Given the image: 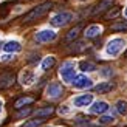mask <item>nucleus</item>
Instances as JSON below:
<instances>
[{
  "instance_id": "obj_1",
  "label": "nucleus",
  "mask_w": 127,
  "mask_h": 127,
  "mask_svg": "<svg viewBox=\"0 0 127 127\" xmlns=\"http://www.w3.org/2000/svg\"><path fill=\"white\" fill-rule=\"evenodd\" d=\"M59 74L64 82H73L76 78V64L73 61L64 62L59 68Z\"/></svg>"
},
{
  "instance_id": "obj_2",
  "label": "nucleus",
  "mask_w": 127,
  "mask_h": 127,
  "mask_svg": "<svg viewBox=\"0 0 127 127\" xmlns=\"http://www.w3.org/2000/svg\"><path fill=\"white\" fill-rule=\"evenodd\" d=\"M124 47H126V40L121 37H115V39L109 40V43L105 45V54L110 56V58H116L124 50Z\"/></svg>"
},
{
  "instance_id": "obj_3",
  "label": "nucleus",
  "mask_w": 127,
  "mask_h": 127,
  "mask_svg": "<svg viewBox=\"0 0 127 127\" xmlns=\"http://www.w3.org/2000/svg\"><path fill=\"white\" fill-rule=\"evenodd\" d=\"M51 6H53L51 2H45V3H42L39 6H36L33 11H30L28 14L25 16V22H33V20H37V19L43 17L50 9H51Z\"/></svg>"
},
{
  "instance_id": "obj_4",
  "label": "nucleus",
  "mask_w": 127,
  "mask_h": 127,
  "mask_svg": "<svg viewBox=\"0 0 127 127\" xmlns=\"http://www.w3.org/2000/svg\"><path fill=\"white\" fill-rule=\"evenodd\" d=\"M74 19V16L71 12L68 11H62V12H58V14H54L51 19H50V23L53 25V27H65L67 23H70Z\"/></svg>"
},
{
  "instance_id": "obj_5",
  "label": "nucleus",
  "mask_w": 127,
  "mask_h": 127,
  "mask_svg": "<svg viewBox=\"0 0 127 127\" xmlns=\"http://www.w3.org/2000/svg\"><path fill=\"white\" fill-rule=\"evenodd\" d=\"M62 93H64L62 84H59V82H50V84H48V87H47V96L56 99V98L62 96Z\"/></svg>"
},
{
  "instance_id": "obj_6",
  "label": "nucleus",
  "mask_w": 127,
  "mask_h": 127,
  "mask_svg": "<svg viewBox=\"0 0 127 127\" xmlns=\"http://www.w3.org/2000/svg\"><path fill=\"white\" fill-rule=\"evenodd\" d=\"M56 39V33L53 30H42L39 33H36V40L40 43H48Z\"/></svg>"
},
{
  "instance_id": "obj_7",
  "label": "nucleus",
  "mask_w": 127,
  "mask_h": 127,
  "mask_svg": "<svg viewBox=\"0 0 127 127\" xmlns=\"http://www.w3.org/2000/svg\"><path fill=\"white\" fill-rule=\"evenodd\" d=\"M71 84H73L74 88H78V90H84V88H92L93 87L92 79L87 78V76H76Z\"/></svg>"
},
{
  "instance_id": "obj_8",
  "label": "nucleus",
  "mask_w": 127,
  "mask_h": 127,
  "mask_svg": "<svg viewBox=\"0 0 127 127\" xmlns=\"http://www.w3.org/2000/svg\"><path fill=\"white\" fill-rule=\"evenodd\" d=\"M71 102H73L74 107H87V105H90V104L93 102V95H90V93L79 95V96L73 98Z\"/></svg>"
},
{
  "instance_id": "obj_9",
  "label": "nucleus",
  "mask_w": 127,
  "mask_h": 127,
  "mask_svg": "<svg viewBox=\"0 0 127 127\" xmlns=\"http://www.w3.org/2000/svg\"><path fill=\"white\" fill-rule=\"evenodd\" d=\"M109 110V104L105 102V101H96V102H93L92 107H90V112L95 113V115H101V113H104Z\"/></svg>"
},
{
  "instance_id": "obj_10",
  "label": "nucleus",
  "mask_w": 127,
  "mask_h": 127,
  "mask_svg": "<svg viewBox=\"0 0 127 127\" xmlns=\"http://www.w3.org/2000/svg\"><path fill=\"white\" fill-rule=\"evenodd\" d=\"M112 5H113V0H101V2L92 9V14L93 16H98V14H101V12H104L105 9H109Z\"/></svg>"
},
{
  "instance_id": "obj_11",
  "label": "nucleus",
  "mask_w": 127,
  "mask_h": 127,
  "mask_svg": "<svg viewBox=\"0 0 127 127\" xmlns=\"http://www.w3.org/2000/svg\"><path fill=\"white\" fill-rule=\"evenodd\" d=\"M34 78H36V74L33 70H23L20 74V82L23 85H31L34 82Z\"/></svg>"
},
{
  "instance_id": "obj_12",
  "label": "nucleus",
  "mask_w": 127,
  "mask_h": 127,
  "mask_svg": "<svg viewBox=\"0 0 127 127\" xmlns=\"http://www.w3.org/2000/svg\"><path fill=\"white\" fill-rule=\"evenodd\" d=\"M20 50H22V45L19 40H8L3 45V51H6V53H17Z\"/></svg>"
},
{
  "instance_id": "obj_13",
  "label": "nucleus",
  "mask_w": 127,
  "mask_h": 127,
  "mask_svg": "<svg viewBox=\"0 0 127 127\" xmlns=\"http://www.w3.org/2000/svg\"><path fill=\"white\" fill-rule=\"evenodd\" d=\"M14 73H5L0 76V90H3V88H8L12 82H14Z\"/></svg>"
},
{
  "instance_id": "obj_14",
  "label": "nucleus",
  "mask_w": 127,
  "mask_h": 127,
  "mask_svg": "<svg viewBox=\"0 0 127 127\" xmlns=\"http://www.w3.org/2000/svg\"><path fill=\"white\" fill-rule=\"evenodd\" d=\"M101 33H102V27H99V25H92V27H88L85 30V37L87 39H93V37H96L99 36Z\"/></svg>"
},
{
  "instance_id": "obj_15",
  "label": "nucleus",
  "mask_w": 127,
  "mask_h": 127,
  "mask_svg": "<svg viewBox=\"0 0 127 127\" xmlns=\"http://www.w3.org/2000/svg\"><path fill=\"white\" fill-rule=\"evenodd\" d=\"M113 85L112 82H99L98 85H95V92L96 93H109L113 90Z\"/></svg>"
},
{
  "instance_id": "obj_16",
  "label": "nucleus",
  "mask_w": 127,
  "mask_h": 127,
  "mask_svg": "<svg viewBox=\"0 0 127 127\" xmlns=\"http://www.w3.org/2000/svg\"><path fill=\"white\" fill-rule=\"evenodd\" d=\"M79 68H81V71L87 73V71H95V70H96V65H95L93 62H90V61H82V62H79Z\"/></svg>"
},
{
  "instance_id": "obj_17",
  "label": "nucleus",
  "mask_w": 127,
  "mask_h": 127,
  "mask_svg": "<svg viewBox=\"0 0 127 127\" xmlns=\"http://www.w3.org/2000/svg\"><path fill=\"white\" fill-rule=\"evenodd\" d=\"M34 102V99L33 98H19L17 101H16V102H14V107H16V109H22V107L23 105H28V104H33Z\"/></svg>"
},
{
  "instance_id": "obj_18",
  "label": "nucleus",
  "mask_w": 127,
  "mask_h": 127,
  "mask_svg": "<svg viewBox=\"0 0 127 127\" xmlns=\"http://www.w3.org/2000/svg\"><path fill=\"white\" fill-rule=\"evenodd\" d=\"M81 30H82V25H76L73 30H70L68 34H67V40H73V39H76V37L79 36Z\"/></svg>"
},
{
  "instance_id": "obj_19",
  "label": "nucleus",
  "mask_w": 127,
  "mask_h": 127,
  "mask_svg": "<svg viewBox=\"0 0 127 127\" xmlns=\"http://www.w3.org/2000/svg\"><path fill=\"white\" fill-rule=\"evenodd\" d=\"M116 110H118L119 115H127V101L119 99L116 102Z\"/></svg>"
},
{
  "instance_id": "obj_20",
  "label": "nucleus",
  "mask_w": 127,
  "mask_h": 127,
  "mask_svg": "<svg viewBox=\"0 0 127 127\" xmlns=\"http://www.w3.org/2000/svg\"><path fill=\"white\" fill-rule=\"evenodd\" d=\"M53 112H54L53 107H45V109H42V110H37L36 112V116L37 118H45V116H50Z\"/></svg>"
},
{
  "instance_id": "obj_21",
  "label": "nucleus",
  "mask_w": 127,
  "mask_h": 127,
  "mask_svg": "<svg viewBox=\"0 0 127 127\" xmlns=\"http://www.w3.org/2000/svg\"><path fill=\"white\" fill-rule=\"evenodd\" d=\"M54 62H56V59L53 58V56H48V58H45L43 59V62H42V70H48V68H51L53 65H54Z\"/></svg>"
},
{
  "instance_id": "obj_22",
  "label": "nucleus",
  "mask_w": 127,
  "mask_h": 127,
  "mask_svg": "<svg viewBox=\"0 0 127 127\" xmlns=\"http://www.w3.org/2000/svg\"><path fill=\"white\" fill-rule=\"evenodd\" d=\"M119 12H121V9H119V8H113V9H110L105 14V19H115V17L119 16Z\"/></svg>"
},
{
  "instance_id": "obj_23",
  "label": "nucleus",
  "mask_w": 127,
  "mask_h": 127,
  "mask_svg": "<svg viewBox=\"0 0 127 127\" xmlns=\"http://www.w3.org/2000/svg\"><path fill=\"white\" fill-rule=\"evenodd\" d=\"M45 119H33V121H28V123H25L23 127H39Z\"/></svg>"
},
{
  "instance_id": "obj_24",
  "label": "nucleus",
  "mask_w": 127,
  "mask_h": 127,
  "mask_svg": "<svg viewBox=\"0 0 127 127\" xmlns=\"http://www.w3.org/2000/svg\"><path fill=\"white\" fill-rule=\"evenodd\" d=\"M113 31H121V30H127V22H121V23H113L112 25Z\"/></svg>"
},
{
  "instance_id": "obj_25",
  "label": "nucleus",
  "mask_w": 127,
  "mask_h": 127,
  "mask_svg": "<svg viewBox=\"0 0 127 127\" xmlns=\"http://www.w3.org/2000/svg\"><path fill=\"white\" fill-rule=\"evenodd\" d=\"M99 123L101 124H113V123H115V118H113V116H101Z\"/></svg>"
},
{
  "instance_id": "obj_26",
  "label": "nucleus",
  "mask_w": 127,
  "mask_h": 127,
  "mask_svg": "<svg viewBox=\"0 0 127 127\" xmlns=\"http://www.w3.org/2000/svg\"><path fill=\"white\" fill-rule=\"evenodd\" d=\"M88 124H90V121L85 119V118H82V116H79L76 119V126H79V127H84V126H88Z\"/></svg>"
},
{
  "instance_id": "obj_27",
  "label": "nucleus",
  "mask_w": 127,
  "mask_h": 127,
  "mask_svg": "<svg viewBox=\"0 0 127 127\" xmlns=\"http://www.w3.org/2000/svg\"><path fill=\"white\" fill-rule=\"evenodd\" d=\"M74 45H76V47H73L74 51H82V50H85V42H76Z\"/></svg>"
},
{
  "instance_id": "obj_28",
  "label": "nucleus",
  "mask_w": 127,
  "mask_h": 127,
  "mask_svg": "<svg viewBox=\"0 0 127 127\" xmlns=\"http://www.w3.org/2000/svg\"><path fill=\"white\" fill-rule=\"evenodd\" d=\"M101 74L105 76V78H107V76H113V70H112V68H109V67H105V68L101 70Z\"/></svg>"
},
{
  "instance_id": "obj_29",
  "label": "nucleus",
  "mask_w": 127,
  "mask_h": 127,
  "mask_svg": "<svg viewBox=\"0 0 127 127\" xmlns=\"http://www.w3.org/2000/svg\"><path fill=\"white\" fill-rule=\"evenodd\" d=\"M30 113H31V109H25V110H20V112H19V113H17V116H19V118H22V116L30 115Z\"/></svg>"
},
{
  "instance_id": "obj_30",
  "label": "nucleus",
  "mask_w": 127,
  "mask_h": 127,
  "mask_svg": "<svg viewBox=\"0 0 127 127\" xmlns=\"http://www.w3.org/2000/svg\"><path fill=\"white\" fill-rule=\"evenodd\" d=\"M68 112H70V109H68L67 105H62L61 109H59V113H61V115H67Z\"/></svg>"
},
{
  "instance_id": "obj_31",
  "label": "nucleus",
  "mask_w": 127,
  "mask_h": 127,
  "mask_svg": "<svg viewBox=\"0 0 127 127\" xmlns=\"http://www.w3.org/2000/svg\"><path fill=\"white\" fill-rule=\"evenodd\" d=\"M39 59H40V58H39V54H33V56H31V59H28V61L34 64V62H39Z\"/></svg>"
},
{
  "instance_id": "obj_32",
  "label": "nucleus",
  "mask_w": 127,
  "mask_h": 127,
  "mask_svg": "<svg viewBox=\"0 0 127 127\" xmlns=\"http://www.w3.org/2000/svg\"><path fill=\"white\" fill-rule=\"evenodd\" d=\"M11 58H12L11 54H5V56H2V61H9Z\"/></svg>"
},
{
  "instance_id": "obj_33",
  "label": "nucleus",
  "mask_w": 127,
  "mask_h": 127,
  "mask_svg": "<svg viewBox=\"0 0 127 127\" xmlns=\"http://www.w3.org/2000/svg\"><path fill=\"white\" fill-rule=\"evenodd\" d=\"M2 105H3V102H2V101H0V113H2Z\"/></svg>"
},
{
  "instance_id": "obj_34",
  "label": "nucleus",
  "mask_w": 127,
  "mask_h": 127,
  "mask_svg": "<svg viewBox=\"0 0 127 127\" xmlns=\"http://www.w3.org/2000/svg\"><path fill=\"white\" fill-rule=\"evenodd\" d=\"M124 16L127 17V6H126V9H124Z\"/></svg>"
},
{
  "instance_id": "obj_35",
  "label": "nucleus",
  "mask_w": 127,
  "mask_h": 127,
  "mask_svg": "<svg viewBox=\"0 0 127 127\" xmlns=\"http://www.w3.org/2000/svg\"><path fill=\"white\" fill-rule=\"evenodd\" d=\"M79 2H84V0H79Z\"/></svg>"
},
{
  "instance_id": "obj_36",
  "label": "nucleus",
  "mask_w": 127,
  "mask_h": 127,
  "mask_svg": "<svg viewBox=\"0 0 127 127\" xmlns=\"http://www.w3.org/2000/svg\"><path fill=\"white\" fill-rule=\"evenodd\" d=\"M126 54H127V53H126Z\"/></svg>"
}]
</instances>
